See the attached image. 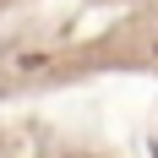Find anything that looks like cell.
<instances>
[{
  "instance_id": "obj_1",
  "label": "cell",
  "mask_w": 158,
  "mask_h": 158,
  "mask_svg": "<svg viewBox=\"0 0 158 158\" xmlns=\"http://www.w3.org/2000/svg\"><path fill=\"white\" fill-rule=\"evenodd\" d=\"M0 98H6V82H0Z\"/></svg>"
},
{
  "instance_id": "obj_2",
  "label": "cell",
  "mask_w": 158,
  "mask_h": 158,
  "mask_svg": "<svg viewBox=\"0 0 158 158\" xmlns=\"http://www.w3.org/2000/svg\"><path fill=\"white\" fill-rule=\"evenodd\" d=\"M153 55H158V44H153Z\"/></svg>"
}]
</instances>
